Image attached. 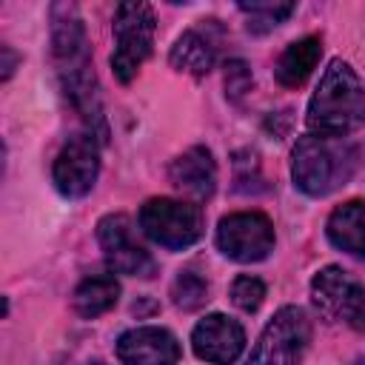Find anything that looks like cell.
Here are the masks:
<instances>
[{"label":"cell","instance_id":"obj_1","mask_svg":"<svg viewBox=\"0 0 365 365\" xmlns=\"http://www.w3.org/2000/svg\"><path fill=\"white\" fill-rule=\"evenodd\" d=\"M365 120V88L345 60H331L308 103V131L317 137L342 140Z\"/></svg>","mask_w":365,"mask_h":365},{"label":"cell","instance_id":"obj_2","mask_svg":"<svg viewBox=\"0 0 365 365\" xmlns=\"http://www.w3.org/2000/svg\"><path fill=\"white\" fill-rule=\"evenodd\" d=\"M356 168V148L342 137H317L305 134L291 151V177L294 185L308 197H325L345 185Z\"/></svg>","mask_w":365,"mask_h":365},{"label":"cell","instance_id":"obj_3","mask_svg":"<svg viewBox=\"0 0 365 365\" xmlns=\"http://www.w3.org/2000/svg\"><path fill=\"white\" fill-rule=\"evenodd\" d=\"M154 11L148 3H120L114 11L111 68L120 83H131L154 46Z\"/></svg>","mask_w":365,"mask_h":365},{"label":"cell","instance_id":"obj_4","mask_svg":"<svg viewBox=\"0 0 365 365\" xmlns=\"http://www.w3.org/2000/svg\"><path fill=\"white\" fill-rule=\"evenodd\" d=\"M311 322L299 305L279 308L262 328L245 365H297L308 348Z\"/></svg>","mask_w":365,"mask_h":365},{"label":"cell","instance_id":"obj_5","mask_svg":"<svg viewBox=\"0 0 365 365\" xmlns=\"http://www.w3.org/2000/svg\"><path fill=\"white\" fill-rule=\"evenodd\" d=\"M137 220H140L143 234L168 251H182L202 237L200 208L191 202H182V200L154 197L140 208Z\"/></svg>","mask_w":365,"mask_h":365},{"label":"cell","instance_id":"obj_6","mask_svg":"<svg viewBox=\"0 0 365 365\" xmlns=\"http://www.w3.org/2000/svg\"><path fill=\"white\" fill-rule=\"evenodd\" d=\"M311 302L328 322H348L365 334V288L339 265H328L311 279Z\"/></svg>","mask_w":365,"mask_h":365},{"label":"cell","instance_id":"obj_7","mask_svg":"<svg viewBox=\"0 0 365 365\" xmlns=\"http://www.w3.org/2000/svg\"><path fill=\"white\" fill-rule=\"evenodd\" d=\"M217 248L234 262H259L274 248V225L259 211H237L220 220Z\"/></svg>","mask_w":365,"mask_h":365},{"label":"cell","instance_id":"obj_8","mask_svg":"<svg viewBox=\"0 0 365 365\" xmlns=\"http://www.w3.org/2000/svg\"><path fill=\"white\" fill-rule=\"evenodd\" d=\"M97 174H100V145H97L94 134L68 137L54 160V168H51L54 188L63 197L77 200L94 188Z\"/></svg>","mask_w":365,"mask_h":365},{"label":"cell","instance_id":"obj_9","mask_svg":"<svg viewBox=\"0 0 365 365\" xmlns=\"http://www.w3.org/2000/svg\"><path fill=\"white\" fill-rule=\"evenodd\" d=\"M97 240H100L103 257L114 274H125V277H151L154 274V259L134 240V228L125 214L103 217L97 225Z\"/></svg>","mask_w":365,"mask_h":365},{"label":"cell","instance_id":"obj_10","mask_svg":"<svg viewBox=\"0 0 365 365\" xmlns=\"http://www.w3.org/2000/svg\"><path fill=\"white\" fill-rule=\"evenodd\" d=\"M191 348L202 362L234 365L245 348V331L225 314H208L191 331Z\"/></svg>","mask_w":365,"mask_h":365},{"label":"cell","instance_id":"obj_11","mask_svg":"<svg viewBox=\"0 0 365 365\" xmlns=\"http://www.w3.org/2000/svg\"><path fill=\"white\" fill-rule=\"evenodd\" d=\"M117 356L123 365H177L180 342L165 328L143 325L117 339Z\"/></svg>","mask_w":365,"mask_h":365},{"label":"cell","instance_id":"obj_12","mask_svg":"<svg viewBox=\"0 0 365 365\" xmlns=\"http://www.w3.org/2000/svg\"><path fill=\"white\" fill-rule=\"evenodd\" d=\"M168 177L182 194L194 200H208L217 188V163L205 145H194L171 163Z\"/></svg>","mask_w":365,"mask_h":365},{"label":"cell","instance_id":"obj_13","mask_svg":"<svg viewBox=\"0 0 365 365\" xmlns=\"http://www.w3.org/2000/svg\"><path fill=\"white\" fill-rule=\"evenodd\" d=\"M325 234L334 248H339L351 257H365V202L348 200V202L336 205L328 217Z\"/></svg>","mask_w":365,"mask_h":365},{"label":"cell","instance_id":"obj_14","mask_svg":"<svg viewBox=\"0 0 365 365\" xmlns=\"http://www.w3.org/2000/svg\"><path fill=\"white\" fill-rule=\"evenodd\" d=\"M214 57H217V46L214 40L200 31V29H188L177 37V43L171 46V54H168V63L182 71V74H191V77H202L214 68Z\"/></svg>","mask_w":365,"mask_h":365},{"label":"cell","instance_id":"obj_15","mask_svg":"<svg viewBox=\"0 0 365 365\" xmlns=\"http://www.w3.org/2000/svg\"><path fill=\"white\" fill-rule=\"evenodd\" d=\"M319 57H322V40L319 37H302V40L291 43L279 54V60H277V68H274L277 71V80L285 88L302 86L311 77V71L317 68Z\"/></svg>","mask_w":365,"mask_h":365},{"label":"cell","instance_id":"obj_16","mask_svg":"<svg viewBox=\"0 0 365 365\" xmlns=\"http://www.w3.org/2000/svg\"><path fill=\"white\" fill-rule=\"evenodd\" d=\"M117 299H120V282L114 279V274H91L74 288L71 305L83 319H94L111 311Z\"/></svg>","mask_w":365,"mask_h":365},{"label":"cell","instance_id":"obj_17","mask_svg":"<svg viewBox=\"0 0 365 365\" xmlns=\"http://www.w3.org/2000/svg\"><path fill=\"white\" fill-rule=\"evenodd\" d=\"M171 297H174L177 308L194 311V308H200L208 299V282L200 274H194V271H180L174 285H171Z\"/></svg>","mask_w":365,"mask_h":365},{"label":"cell","instance_id":"obj_18","mask_svg":"<svg viewBox=\"0 0 365 365\" xmlns=\"http://www.w3.org/2000/svg\"><path fill=\"white\" fill-rule=\"evenodd\" d=\"M240 11L251 17L248 26L254 31H265V29L279 26L294 11V3H240Z\"/></svg>","mask_w":365,"mask_h":365},{"label":"cell","instance_id":"obj_19","mask_svg":"<svg viewBox=\"0 0 365 365\" xmlns=\"http://www.w3.org/2000/svg\"><path fill=\"white\" fill-rule=\"evenodd\" d=\"M265 299V282L259 277H251V274H242L234 279L231 285V302L245 311V314H254Z\"/></svg>","mask_w":365,"mask_h":365},{"label":"cell","instance_id":"obj_20","mask_svg":"<svg viewBox=\"0 0 365 365\" xmlns=\"http://www.w3.org/2000/svg\"><path fill=\"white\" fill-rule=\"evenodd\" d=\"M251 88V68L242 60H228L225 63V94L231 100H240Z\"/></svg>","mask_w":365,"mask_h":365},{"label":"cell","instance_id":"obj_21","mask_svg":"<svg viewBox=\"0 0 365 365\" xmlns=\"http://www.w3.org/2000/svg\"><path fill=\"white\" fill-rule=\"evenodd\" d=\"M3 54H6V68H3V80H9V77H11V71H14V54H11V48H9V46H3Z\"/></svg>","mask_w":365,"mask_h":365},{"label":"cell","instance_id":"obj_22","mask_svg":"<svg viewBox=\"0 0 365 365\" xmlns=\"http://www.w3.org/2000/svg\"><path fill=\"white\" fill-rule=\"evenodd\" d=\"M356 365H365V359H359V362H356Z\"/></svg>","mask_w":365,"mask_h":365},{"label":"cell","instance_id":"obj_23","mask_svg":"<svg viewBox=\"0 0 365 365\" xmlns=\"http://www.w3.org/2000/svg\"><path fill=\"white\" fill-rule=\"evenodd\" d=\"M94 365H100V362H94Z\"/></svg>","mask_w":365,"mask_h":365}]
</instances>
